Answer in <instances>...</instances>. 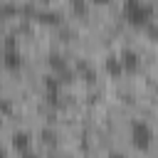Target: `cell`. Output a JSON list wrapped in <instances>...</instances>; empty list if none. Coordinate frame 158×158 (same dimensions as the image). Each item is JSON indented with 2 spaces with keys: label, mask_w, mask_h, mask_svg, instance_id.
I'll list each match as a JSON object with an SVG mask.
<instances>
[{
  "label": "cell",
  "mask_w": 158,
  "mask_h": 158,
  "mask_svg": "<svg viewBox=\"0 0 158 158\" xmlns=\"http://www.w3.org/2000/svg\"><path fill=\"white\" fill-rule=\"evenodd\" d=\"M104 69L111 74V77H118V74H123L126 69H123V62H121V54H106L104 57Z\"/></svg>",
  "instance_id": "8992f818"
},
{
  "label": "cell",
  "mask_w": 158,
  "mask_h": 158,
  "mask_svg": "<svg viewBox=\"0 0 158 158\" xmlns=\"http://www.w3.org/2000/svg\"><path fill=\"white\" fill-rule=\"evenodd\" d=\"M109 158H128V156H126V153H118V151H114Z\"/></svg>",
  "instance_id": "30bf717a"
},
{
  "label": "cell",
  "mask_w": 158,
  "mask_h": 158,
  "mask_svg": "<svg viewBox=\"0 0 158 158\" xmlns=\"http://www.w3.org/2000/svg\"><path fill=\"white\" fill-rule=\"evenodd\" d=\"M2 62H5V67H7V69H17V67L22 64V54H20V49H15V42H12V37H7V42H5Z\"/></svg>",
  "instance_id": "3957f363"
},
{
  "label": "cell",
  "mask_w": 158,
  "mask_h": 158,
  "mask_svg": "<svg viewBox=\"0 0 158 158\" xmlns=\"http://www.w3.org/2000/svg\"><path fill=\"white\" fill-rule=\"evenodd\" d=\"M72 7H74L77 12H84V10H86V5H84V2H72Z\"/></svg>",
  "instance_id": "9c48e42d"
},
{
  "label": "cell",
  "mask_w": 158,
  "mask_h": 158,
  "mask_svg": "<svg viewBox=\"0 0 158 158\" xmlns=\"http://www.w3.org/2000/svg\"><path fill=\"white\" fill-rule=\"evenodd\" d=\"M118 54H121V62H123V69H126V72H136V69L141 67V54H138L133 47H123Z\"/></svg>",
  "instance_id": "5b68a950"
},
{
  "label": "cell",
  "mask_w": 158,
  "mask_h": 158,
  "mask_svg": "<svg viewBox=\"0 0 158 158\" xmlns=\"http://www.w3.org/2000/svg\"><path fill=\"white\" fill-rule=\"evenodd\" d=\"M131 143H133V148H138V151H148L151 148V143H153V128L146 123V121H133L131 123Z\"/></svg>",
  "instance_id": "7a4b0ae2"
},
{
  "label": "cell",
  "mask_w": 158,
  "mask_h": 158,
  "mask_svg": "<svg viewBox=\"0 0 158 158\" xmlns=\"http://www.w3.org/2000/svg\"><path fill=\"white\" fill-rule=\"evenodd\" d=\"M121 12L131 25H148L153 17V5L146 0H126L121 5Z\"/></svg>",
  "instance_id": "6da1fadb"
},
{
  "label": "cell",
  "mask_w": 158,
  "mask_h": 158,
  "mask_svg": "<svg viewBox=\"0 0 158 158\" xmlns=\"http://www.w3.org/2000/svg\"><path fill=\"white\" fill-rule=\"evenodd\" d=\"M12 146L20 153H27V148H30V133L27 131H15L12 133Z\"/></svg>",
  "instance_id": "52a82bcc"
},
{
  "label": "cell",
  "mask_w": 158,
  "mask_h": 158,
  "mask_svg": "<svg viewBox=\"0 0 158 158\" xmlns=\"http://www.w3.org/2000/svg\"><path fill=\"white\" fill-rule=\"evenodd\" d=\"M146 27H148V32H151L153 37H158V25H153V22H148Z\"/></svg>",
  "instance_id": "ba28073f"
},
{
  "label": "cell",
  "mask_w": 158,
  "mask_h": 158,
  "mask_svg": "<svg viewBox=\"0 0 158 158\" xmlns=\"http://www.w3.org/2000/svg\"><path fill=\"white\" fill-rule=\"evenodd\" d=\"M59 94H62V77L47 74V77H44V96L54 104V101L59 99Z\"/></svg>",
  "instance_id": "277c9868"
}]
</instances>
